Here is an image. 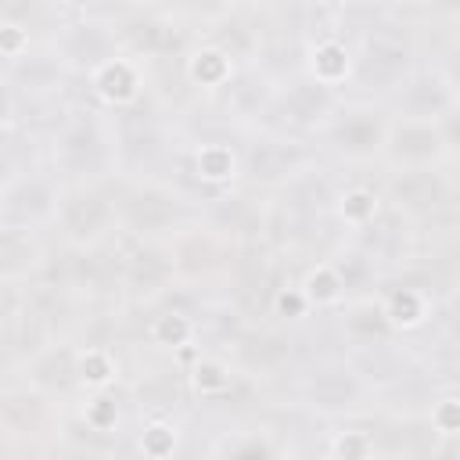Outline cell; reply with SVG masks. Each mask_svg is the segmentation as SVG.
Here are the masks:
<instances>
[{
    "instance_id": "obj_5",
    "label": "cell",
    "mask_w": 460,
    "mask_h": 460,
    "mask_svg": "<svg viewBox=\"0 0 460 460\" xmlns=\"http://www.w3.org/2000/svg\"><path fill=\"white\" fill-rule=\"evenodd\" d=\"M388 126H392V111L385 104L341 101L313 144L320 155H327L334 162H349V165L381 162Z\"/></svg>"
},
{
    "instance_id": "obj_19",
    "label": "cell",
    "mask_w": 460,
    "mask_h": 460,
    "mask_svg": "<svg viewBox=\"0 0 460 460\" xmlns=\"http://www.w3.org/2000/svg\"><path fill=\"white\" fill-rule=\"evenodd\" d=\"M111 460H144V456H140V453H137V449H129V453H115V456H111Z\"/></svg>"
},
{
    "instance_id": "obj_4",
    "label": "cell",
    "mask_w": 460,
    "mask_h": 460,
    "mask_svg": "<svg viewBox=\"0 0 460 460\" xmlns=\"http://www.w3.org/2000/svg\"><path fill=\"white\" fill-rule=\"evenodd\" d=\"M291 395L298 406L316 410L320 417H352L359 413L374 392L349 363V356H320L295 370Z\"/></svg>"
},
{
    "instance_id": "obj_15",
    "label": "cell",
    "mask_w": 460,
    "mask_h": 460,
    "mask_svg": "<svg viewBox=\"0 0 460 460\" xmlns=\"http://www.w3.org/2000/svg\"><path fill=\"white\" fill-rule=\"evenodd\" d=\"M216 460H280V446L266 428H234V435H223Z\"/></svg>"
},
{
    "instance_id": "obj_12",
    "label": "cell",
    "mask_w": 460,
    "mask_h": 460,
    "mask_svg": "<svg viewBox=\"0 0 460 460\" xmlns=\"http://www.w3.org/2000/svg\"><path fill=\"white\" fill-rule=\"evenodd\" d=\"M392 111V119H417V122H438L442 115H449L456 108V97L449 90V83L442 79V72L424 58L406 83L388 97L385 104Z\"/></svg>"
},
{
    "instance_id": "obj_17",
    "label": "cell",
    "mask_w": 460,
    "mask_h": 460,
    "mask_svg": "<svg viewBox=\"0 0 460 460\" xmlns=\"http://www.w3.org/2000/svg\"><path fill=\"white\" fill-rule=\"evenodd\" d=\"M43 460H111V456H104V453H97V449H86V446H79V442L58 438V442L43 453Z\"/></svg>"
},
{
    "instance_id": "obj_6",
    "label": "cell",
    "mask_w": 460,
    "mask_h": 460,
    "mask_svg": "<svg viewBox=\"0 0 460 460\" xmlns=\"http://www.w3.org/2000/svg\"><path fill=\"white\" fill-rule=\"evenodd\" d=\"M313 162H320L316 144L291 140L270 129H248L241 137V187L248 190L277 194Z\"/></svg>"
},
{
    "instance_id": "obj_14",
    "label": "cell",
    "mask_w": 460,
    "mask_h": 460,
    "mask_svg": "<svg viewBox=\"0 0 460 460\" xmlns=\"http://www.w3.org/2000/svg\"><path fill=\"white\" fill-rule=\"evenodd\" d=\"M47 244L43 234H25V230H0V277L25 284L32 280L43 262H47Z\"/></svg>"
},
{
    "instance_id": "obj_18",
    "label": "cell",
    "mask_w": 460,
    "mask_h": 460,
    "mask_svg": "<svg viewBox=\"0 0 460 460\" xmlns=\"http://www.w3.org/2000/svg\"><path fill=\"white\" fill-rule=\"evenodd\" d=\"M438 133H442V144H446V158L460 162V104L438 119Z\"/></svg>"
},
{
    "instance_id": "obj_3",
    "label": "cell",
    "mask_w": 460,
    "mask_h": 460,
    "mask_svg": "<svg viewBox=\"0 0 460 460\" xmlns=\"http://www.w3.org/2000/svg\"><path fill=\"white\" fill-rule=\"evenodd\" d=\"M341 101L345 97H341L338 86L316 79L313 72H302L295 79L277 83L273 101H270V108H266V115L259 119L255 129H270V133L313 144L316 133L327 126V119L338 111Z\"/></svg>"
},
{
    "instance_id": "obj_1",
    "label": "cell",
    "mask_w": 460,
    "mask_h": 460,
    "mask_svg": "<svg viewBox=\"0 0 460 460\" xmlns=\"http://www.w3.org/2000/svg\"><path fill=\"white\" fill-rule=\"evenodd\" d=\"M47 165L61 187L104 183L119 176V151L111 115L97 104H75L65 129L47 147Z\"/></svg>"
},
{
    "instance_id": "obj_16",
    "label": "cell",
    "mask_w": 460,
    "mask_h": 460,
    "mask_svg": "<svg viewBox=\"0 0 460 460\" xmlns=\"http://www.w3.org/2000/svg\"><path fill=\"white\" fill-rule=\"evenodd\" d=\"M428 61L442 72V79L449 83V90H453V97H456V104H460V40H453V43L438 47Z\"/></svg>"
},
{
    "instance_id": "obj_2",
    "label": "cell",
    "mask_w": 460,
    "mask_h": 460,
    "mask_svg": "<svg viewBox=\"0 0 460 460\" xmlns=\"http://www.w3.org/2000/svg\"><path fill=\"white\" fill-rule=\"evenodd\" d=\"M115 198H119V230L133 241H169L201 219L198 205H190L180 190L158 180L115 176Z\"/></svg>"
},
{
    "instance_id": "obj_13",
    "label": "cell",
    "mask_w": 460,
    "mask_h": 460,
    "mask_svg": "<svg viewBox=\"0 0 460 460\" xmlns=\"http://www.w3.org/2000/svg\"><path fill=\"white\" fill-rule=\"evenodd\" d=\"M381 162L388 172L402 169H435L446 162V144L438 133V122H417V119H392Z\"/></svg>"
},
{
    "instance_id": "obj_11",
    "label": "cell",
    "mask_w": 460,
    "mask_h": 460,
    "mask_svg": "<svg viewBox=\"0 0 460 460\" xmlns=\"http://www.w3.org/2000/svg\"><path fill=\"white\" fill-rule=\"evenodd\" d=\"M79 341L72 338H58L54 345H47L25 370L7 374V377H22L32 388H40L43 395H50L54 402H61L65 410L72 406L75 395H86L83 388V367H79Z\"/></svg>"
},
{
    "instance_id": "obj_7",
    "label": "cell",
    "mask_w": 460,
    "mask_h": 460,
    "mask_svg": "<svg viewBox=\"0 0 460 460\" xmlns=\"http://www.w3.org/2000/svg\"><path fill=\"white\" fill-rule=\"evenodd\" d=\"M58 244L68 248H101L111 244L119 230V198H115V180L104 183H83V187H65L58 219H54Z\"/></svg>"
},
{
    "instance_id": "obj_9",
    "label": "cell",
    "mask_w": 460,
    "mask_h": 460,
    "mask_svg": "<svg viewBox=\"0 0 460 460\" xmlns=\"http://www.w3.org/2000/svg\"><path fill=\"white\" fill-rule=\"evenodd\" d=\"M54 50H58V58L65 61V68L72 75H86V79L93 72H101L104 65H111L115 58H122L119 40H115V29L101 14H93L90 4L86 7H75V14L68 18V25L54 40Z\"/></svg>"
},
{
    "instance_id": "obj_8",
    "label": "cell",
    "mask_w": 460,
    "mask_h": 460,
    "mask_svg": "<svg viewBox=\"0 0 460 460\" xmlns=\"http://www.w3.org/2000/svg\"><path fill=\"white\" fill-rule=\"evenodd\" d=\"M61 194H65V187L50 172V165L4 180L0 230H25V234H47V230H54Z\"/></svg>"
},
{
    "instance_id": "obj_10",
    "label": "cell",
    "mask_w": 460,
    "mask_h": 460,
    "mask_svg": "<svg viewBox=\"0 0 460 460\" xmlns=\"http://www.w3.org/2000/svg\"><path fill=\"white\" fill-rule=\"evenodd\" d=\"M201 223L208 230H216L223 241L237 244V248L266 244V234H270V201L259 190L230 187L216 201H208L201 208Z\"/></svg>"
}]
</instances>
